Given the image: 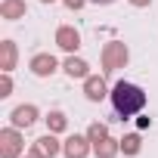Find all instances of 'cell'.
<instances>
[{"label":"cell","mask_w":158,"mask_h":158,"mask_svg":"<svg viewBox=\"0 0 158 158\" xmlns=\"http://www.w3.org/2000/svg\"><path fill=\"white\" fill-rule=\"evenodd\" d=\"M59 149H62V143L53 136V133H47V136H40V139H34V146H31V158H53V155H59Z\"/></svg>","instance_id":"4"},{"label":"cell","mask_w":158,"mask_h":158,"mask_svg":"<svg viewBox=\"0 0 158 158\" xmlns=\"http://www.w3.org/2000/svg\"><path fill=\"white\" fill-rule=\"evenodd\" d=\"M56 44L62 47V50H77V47H81V34H77L74 28H68V25H62L59 31H56Z\"/></svg>","instance_id":"7"},{"label":"cell","mask_w":158,"mask_h":158,"mask_svg":"<svg viewBox=\"0 0 158 158\" xmlns=\"http://www.w3.org/2000/svg\"><path fill=\"white\" fill-rule=\"evenodd\" d=\"M0 68H3V71H13L16 68V44L13 40L0 44Z\"/></svg>","instance_id":"11"},{"label":"cell","mask_w":158,"mask_h":158,"mask_svg":"<svg viewBox=\"0 0 158 158\" xmlns=\"http://www.w3.org/2000/svg\"><path fill=\"white\" fill-rule=\"evenodd\" d=\"M62 68H65V71H68L71 77H90V74H87V68H90V65H87L84 59H74V56H68Z\"/></svg>","instance_id":"13"},{"label":"cell","mask_w":158,"mask_h":158,"mask_svg":"<svg viewBox=\"0 0 158 158\" xmlns=\"http://www.w3.org/2000/svg\"><path fill=\"white\" fill-rule=\"evenodd\" d=\"M62 152H65V158H87V152H90V136H68L65 143H62Z\"/></svg>","instance_id":"5"},{"label":"cell","mask_w":158,"mask_h":158,"mask_svg":"<svg viewBox=\"0 0 158 158\" xmlns=\"http://www.w3.org/2000/svg\"><path fill=\"white\" fill-rule=\"evenodd\" d=\"M118 149H121V139H112V136H106L102 143H93L96 158H115V155H118Z\"/></svg>","instance_id":"10"},{"label":"cell","mask_w":158,"mask_h":158,"mask_svg":"<svg viewBox=\"0 0 158 158\" xmlns=\"http://www.w3.org/2000/svg\"><path fill=\"white\" fill-rule=\"evenodd\" d=\"M90 3H102L106 6V3H115V0H90Z\"/></svg>","instance_id":"20"},{"label":"cell","mask_w":158,"mask_h":158,"mask_svg":"<svg viewBox=\"0 0 158 158\" xmlns=\"http://www.w3.org/2000/svg\"><path fill=\"white\" fill-rule=\"evenodd\" d=\"M31 71H34L37 77H50V74L56 71V59H53L50 53H37V56L31 59Z\"/></svg>","instance_id":"6"},{"label":"cell","mask_w":158,"mask_h":158,"mask_svg":"<svg viewBox=\"0 0 158 158\" xmlns=\"http://www.w3.org/2000/svg\"><path fill=\"white\" fill-rule=\"evenodd\" d=\"M47 127H50V133H62V130L68 127V118H65L62 112H50V115H47Z\"/></svg>","instance_id":"14"},{"label":"cell","mask_w":158,"mask_h":158,"mask_svg":"<svg viewBox=\"0 0 158 158\" xmlns=\"http://www.w3.org/2000/svg\"><path fill=\"white\" fill-rule=\"evenodd\" d=\"M0 16L3 19H22L25 16V0H3L0 3Z\"/></svg>","instance_id":"12"},{"label":"cell","mask_w":158,"mask_h":158,"mask_svg":"<svg viewBox=\"0 0 158 158\" xmlns=\"http://www.w3.org/2000/svg\"><path fill=\"white\" fill-rule=\"evenodd\" d=\"M22 155V136L16 127L0 133V158H19Z\"/></svg>","instance_id":"3"},{"label":"cell","mask_w":158,"mask_h":158,"mask_svg":"<svg viewBox=\"0 0 158 158\" xmlns=\"http://www.w3.org/2000/svg\"><path fill=\"white\" fill-rule=\"evenodd\" d=\"M87 136H90V143H102V139L109 136V127L96 121V124H90V127H87Z\"/></svg>","instance_id":"15"},{"label":"cell","mask_w":158,"mask_h":158,"mask_svg":"<svg viewBox=\"0 0 158 158\" xmlns=\"http://www.w3.org/2000/svg\"><path fill=\"white\" fill-rule=\"evenodd\" d=\"M112 106L121 118H130L146 106V93H143V87H136L130 81H118L112 87Z\"/></svg>","instance_id":"1"},{"label":"cell","mask_w":158,"mask_h":158,"mask_svg":"<svg viewBox=\"0 0 158 158\" xmlns=\"http://www.w3.org/2000/svg\"><path fill=\"white\" fill-rule=\"evenodd\" d=\"M28 158H31V155H28Z\"/></svg>","instance_id":"22"},{"label":"cell","mask_w":158,"mask_h":158,"mask_svg":"<svg viewBox=\"0 0 158 158\" xmlns=\"http://www.w3.org/2000/svg\"><path fill=\"white\" fill-rule=\"evenodd\" d=\"M121 149H124V155H139V136H136V133L124 136V139H121Z\"/></svg>","instance_id":"16"},{"label":"cell","mask_w":158,"mask_h":158,"mask_svg":"<svg viewBox=\"0 0 158 158\" xmlns=\"http://www.w3.org/2000/svg\"><path fill=\"white\" fill-rule=\"evenodd\" d=\"M37 121V109L34 106H19L13 112V127H31Z\"/></svg>","instance_id":"9"},{"label":"cell","mask_w":158,"mask_h":158,"mask_svg":"<svg viewBox=\"0 0 158 158\" xmlns=\"http://www.w3.org/2000/svg\"><path fill=\"white\" fill-rule=\"evenodd\" d=\"M40 3H53V0H40Z\"/></svg>","instance_id":"21"},{"label":"cell","mask_w":158,"mask_h":158,"mask_svg":"<svg viewBox=\"0 0 158 158\" xmlns=\"http://www.w3.org/2000/svg\"><path fill=\"white\" fill-rule=\"evenodd\" d=\"M62 3H65V6H68V10H81V6H84V3H87V0H62Z\"/></svg>","instance_id":"18"},{"label":"cell","mask_w":158,"mask_h":158,"mask_svg":"<svg viewBox=\"0 0 158 158\" xmlns=\"http://www.w3.org/2000/svg\"><path fill=\"white\" fill-rule=\"evenodd\" d=\"M84 93H87L90 102H99V99L106 96V81H102V77H96V74L84 77Z\"/></svg>","instance_id":"8"},{"label":"cell","mask_w":158,"mask_h":158,"mask_svg":"<svg viewBox=\"0 0 158 158\" xmlns=\"http://www.w3.org/2000/svg\"><path fill=\"white\" fill-rule=\"evenodd\" d=\"M13 93V81H10V71H3V81H0V96H10Z\"/></svg>","instance_id":"17"},{"label":"cell","mask_w":158,"mask_h":158,"mask_svg":"<svg viewBox=\"0 0 158 158\" xmlns=\"http://www.w3.org/2000/svg\"><path fill=\"white\" fill-rule=\"evenodd\" d=\"M127 59H130V53H127V47H124L121 40H112V44H106V47H102V68H106V71L124 68V65H127Z\"/></svg>","instance_id":"2"},{"label":"cell","mask_w":158,"mask_h":158,"mask_svg":"<svg viewBox=\"0 0 158 158\" xmlns=\"http://www.w3.org/2000/svg\"><path fill=\"white\" fill-rule=\"evenodd\" d=\"M130 3H133V6H149L152 0H130Z\"/></svg>","instance_id":"19"}]
</instances>
